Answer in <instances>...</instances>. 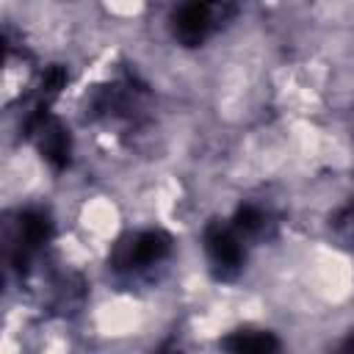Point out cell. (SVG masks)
I'll list each match as a JSON object with an SVG mask.
<instances>
[{"label":"cell","instance_id":"obj_1","mask_svg":"<svg viewBox=\"0 0 354 354\" xmlns=\"http://www.w3.org/2000/svg\"><path fill=\"white\" fill-rule=\"evenodd\" d=\"M205 249L210 254V263L218 268L221 277H235L243 266V249L238 241L235 227L210 224L205 230Z\"/></svg>","mask_w":354,"mask_h":354},{"label":"cell","instance_id":"obj_2","mask_svg":"<svg viewBox=\"0 0 354 354\" xmlns=\"http://www.w3.org/2000/svg\"><path fill=\"white\" fill-rule=\"evenodd\" d=\"M210 25H213V8L205 3H185L174 14V33L188 47L205 41V36L210 33Z\"/></svg>","mask_w":354,"mask_h":354},{"label":"cell","instance_id":"obj_3","mask_svg":"<svg viewBox=\"0 0 354 354\" xmlns=\"http://www.w3.org/2000/svg\"><path fill=\"white\" fill-rule=\"evenodd\" d=\"M169 252V238L158 230H147L141 235L133 238V243L124 252V266L127 268H147L152 263H158L160 257H166Z\"/></svg>","mask_w":354,"mask_h":354},{"label":"cell","instance_id":"obj_4","mask_svg":"<svg viewBox=\"0 0 354 354\" xmlns=\"http://www.w3.org/2000/svg\"><path fill=\"white\" fill-rule=\"evenodd\" d=\"M227 354H279V340L263 329H241L224 340Z\"/></svg>","mask_w":354,"mask_h":354},{"label":"cell","instance_id":"obj_5","mask_svg":"<svg viewBox=\"0 0 354 354\" xmlns=\"http://www.w3.org/2000/svg\"><path fill=\"white\" fill-rule=\"evenodd\" d=\"M19 232H22V241L28 246H39L50 235V221L44 213H25L19 221Z\"/></svg>","mask_w":354,"mask_h":354},{"label":"cell","instance_id":"obj_6","mask_svg":"<svg viewBox=\"0 0 354 354\" xmlns=\"http://www.w3.org/2000/svg\"><path fill=\"white\" fill-rule=\"evenodd\" d=\"M263 213L254 207V205H243L238 213H235V232H243V235H249V232H257L260 227H263Z\"/></svg>","mask_w":354,"mask_h":354},{"label":"cell","instance_id":"obj_7","mask_svg":"<svg viewBox=\"0 0 354 354\" xmlns=\"http://www.w3.org/2000/svg\"><path fill=\"white\" fill-rule=\"evenodd\" d=\"M64 83H66V72H64V69H58V66H53V69L44 75L41 88H44L47 94H58V91L64 88Z\"/></svg>","mask_w":354,"mask_h":354},{"label":"cell","instance_id":"obj_8","mask_svg":"<svg viewBox=\"0 0 354 354\" xmlns=\"http://www.w3.org/2000/svg\"><path fill=\"white\" fill-rule=\"evenodd\" d=\"M340 227H343V230H346V235L354 241V202L340 213Z\"/></svg>","mask_w":354,"mask_h":354},{"label":"cell","instance_id":"obj_9","mask_svg":"<svg viewBox=\"0 0 354 354\" xmlns=\"http://www.w3.org/2000/svg\"><path fill=\"white\" fill-rule=\"evenodd\" d=\"M340 354H354V335H351V337L346 340V346L340 348Z\"/></svg>","mask_w":354,"mask_h":354},{"label":"cell","instance_id":"obj_10","mask_svg":"<svg viewBox=\"0 0 354 354\" xmlns=\"http://www.w3.org/2000/svg\"><path fill=\"white\" fill-rule=\"evenodd\" d=\"M158 354H180V351H177V348H171V346H169V348H160V351H158Z\"/></svg>","mask_w":354,"mask_h":354}]
</instances>
